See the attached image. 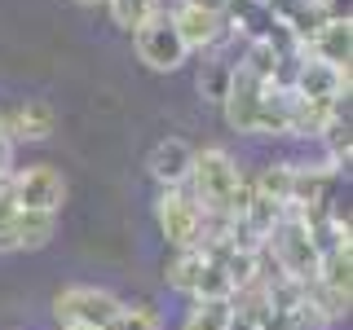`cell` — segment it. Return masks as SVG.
<instances>
[{"label":"cell","mask_w":353,"mask_h":330,"mask_svg":"<svg viewBox=\"0 0 353 330\" xmlns=\"http://www.w3.org/2000/svg\"><path fill=\"white\" fill-rule=\"evenodd\" d=\"M0 124H5V137L14 146H36V141H49L53 128H58V110H53L44 97H27L14 110H0Z\"/></svg>","instance_id":"obj_7"},{"label":"cell","mask_w":353,"mask_h":330,"mask_svg":"<svg viewBox=\"0 0 353 330\" xmlns=\"http://www.w3.org/2000/svg\"><path fill=\"white\" fill-rule=\"evenodd\" d=\"M9 234H14L18 251H40V247L53 242V234H58V216L53 212H14Z\"/></svg>","instance_id":"obj_13"},{"label":"cell","mask_w":353,"mask_h":330,"mask_svg":"<svg viewBox=\"0 0 353 330\" xmlns=\"http://www.w3.org/2000/svg\"><path fill=\"white\" fill-rule=\"evenodd\" d=\"M124 308L115 291L106 286H62L53 295V317L58 326H84V330H106L115 322V313Z\"/></svg>","instance_id":"obj_3"},{"label":"cell","mask_w":353,"mask_h":330,"mask_svg":"<svg viewBox=\"0 0 353 330\" xmlns=\"http://www.w3.org/2000/svg\"><path fill=\"white\" fill-rule=\"evenodd\" d=\"M75 5H97V0H75Z\"/></svg>","instance_id":"obj_27"},{"label":"cell","mask_w":353,"mask_h":330,"mask_svg":"<svg viewBox=\"0 0 353 330\" xmlns=\"http://www.w3.org/2000/svg\"><path fill=\"white\" fill-rule=\"evenodd\" d=\"M9 198H14L18 212H62L66 203V181L53 163H31L9 176Z\"/></svg>","instance_id":"obj_4"},{"label":"cell","mask_w":353,"mask_h":330,"mask_svg":"<svg viewBox=\"0 0 353 330\" xmlns=\"http://www.w3.org/2000/svg\"><path fill=\"white\" fill-rule=\"evenodd\" d=\"M203 269H208V256H203V247H185V251H176V256L168 260L163 278H168V286H172V291H181V295H194V291H199V278H203Z\"/></svg>","instance_id":"obj_16"},{"label":"cell","mask_w":353,"mask_h":330,"mask_svg":"<svg viewBox=\"0 0 353 330\" xmlns=\"http://www.w3.org/2000/svg\"><path fill=\"white\" fill-rule=\"evenodd\" d=\"M58 330H84V326H58Z\"/></svg>","instance_id":"obj_26"},{"label":"cell","mask_w":353,"mask_h":330,"mask_svg":"<svg viewBox=\"0 0 353 330\" xmlns=\"http://www.w3.org/2000/svg\"><path fill=\"white\" fill-rule=\"evenodd\" d=\"M132 49H137V58L150 66V71H176L185 58H190V49L181 44V36H176V27L168 22V14L150 18L146 27L132 31Z\"/></svg>","instance_id":"obj_6"},{"label":"cell","mask_w":353,"mask_h":330,"mask_svg":"<svg viewBox=\"0 0 353 330\" xmlns=\"http://www.w3.org/2000/svg\"><path fill=\"white\" fill-rule=\"evenodd\" d=\"M318 141H323L327 150V168L331 172H345L349 159H353V132H349V102L336 110V115L323 124V132H318Z\"/></svg>","instance_id":"obj_14"},{"label":"cell","mask_w":353,"mask_h":330,"mask_svg":"<svg viewBox=\"0 0 353 330\" xmlns=\"http://www.w3.org/2000/svg\"><path fill=\"white\" fill-rule=\"evenodd\" d=\"M283 212H287L283 203H274V198H265V194H252L248 212H243L239 220H243V225H248L252 234H256V238L265 242V238H270V229H274V225H279V220H283Z\"/></svg>","instance_id":"obj_17"},{"label":"cell","mask_w":353,"mask_h":330,"mask_svg":"<svg viewBox=\"0 0 353 330\" xmlns=\"http://www.w3.org/2000/svg\"><path fill=\"white\" fill-rule=\"evenodd\" d=\"M154 220H159L163 238H168V247L185 251V247H199V238H203V212H199V203L185 190H163L154 198Z\"/></svg>","instance_id":"obj_5"},{"label":"cell","mask_w":353,"mask_h":330,"mask_svg":"<svg viewBox=\"0 0 353 330\" xmlns=\"http://www.w3.org/2000/svg\"><path fill=\"white\" fill-rule=\"evenodd\" d=\"M225 322H230V300H194L181 330H225Z\"/></svg>","instance_id":"obj_20"},{"label":"cell","mask_w":353,"mask_h":330,"mask_svg":"<svg viewBox=\"0 0 353 330\" xmlns=\"http://www.w3.org/2000/svg\"><path fill=\"white\" fill-rule=\"evenodd\" d=\"M239 181H243V168L230 159V150H221V146L194 150L185 185H190V198L199 203L203 216H225L230 198H234V190H239Z\"/></svg>","instance_id":"obj_1"},{"label":"cell","mask_w":353,"mask_h":330,"mask_svg":"<svg viewBox=\"0 0 353 330\" xmlns=\"http://www.w3.org/2000/svg\"><path fill=\"white\" fill-rule=\"evenodd\" d=\"M261 93H265V80H256L252 71H243V66H234L230 71V88H225V102H221V110H225V124L234 132H256V115H261Z\"/></svg>","instance_id":"obj_8"},{"label":"cell","mask_w":353,"mask_h":330,"mask_svg":"<svg viewBox=\"0 0 353 330\" xmlns=\"http://www.w3.org/2000/svg\"><path fill=\"white\" fill-rule=\"evenodd\" d=\"M190 159H194V150L185 146L181 137H168V141H159V146L150 150V176L163 185V190H185V176H190Z\"/></svg>","instance_id":"obj_12"},{"label":"cell","mask_w":353,"mask_h":330,"mask_svg":"<svg viewBox=\"0 0 353 330\" xmlns=\"http://www.w3.org/2000/svg\"><path fill=\"white\" fill-rule=\"evenodd\" d=\"M168 22L176 27V36H181L185 49H216V44L225 40V18L208 14V9H194V5H181Z\"/></svg>","instance_id":"obj_11"},{"label":"cell","mask_w":353,"mask_h":330,"mask_svg":"<svg viewBox=\"0 0 353 330\" xmlns=\"http://www.w3.org/2000/svg\"><path fill=\"white\" fill-rule=\"evenodd\" d=\"M9 159H14V141L5 137V124H0V172H9Z\"/></svg>","instance_id":"obj_24"},{"label":"cell","mask_w":353,"mask_h":330,"mask_svg":"<svg viewBox=\"0 0 353 330\" xmlns=\"http://www.w3.org/2000/svg\"><path fill=\"white\" fill-rule=\"evenodd\" d=\"M265 260H274V269L283 273V278H292V282H314V273H318V247H314V238H309V225H305V216H296V212H283V220L270 229V238H265Z\"/></svg>","instance_id":"obj_2"},{"label":"cell","mask_w":353,"mask_h":330,"mask_svg":"<svg viewBox=\"0 0 353 330\" xmlns=\"http://www.w3.org/2000/svg\"><path fill=\"white\" fill-rule=\"evenodd\" d=\"M292 172H296V163H265L261 176H252V185H256V194H265V198H274V203L287 207V194H292Z\"/></svg>","instance_id":"obj_18"},{"label":"cell","mask_w":353,"mask_h":330,"mask_svg":"<svg viewBox=\"0 0 353 330\" xmlns=\"http://www.w3.org/2000/svg\"><path fill=\"white\" fill-rule=\"evenodd\" d=\"M106 5H110L115 27H124V31H137L150 18H159V0H106Z\"/></svg>","instance_id":"obj_19"},{"label":"cell","mask_w":353,"mask_h":330,"mask_svg":"<svg viewBox=\"0 0 353 330\" xmlns=\"http://www.w3.org/2000/svg\"><path fill=\"white\" fill-rule=\"evenodd\" d=\"M230 71H234L230 62H203V71H199V93H203V102H216V106L225 102Z\"/></svg>","instance_id":"obj_22"},{"label":"cell","mask_w":353,"mask_h":330,"mask_svg":"<svg viewBox=\"0 0 353 330\" xmlns=\"http://www.w3.org/2000/svg\"><path fill=\"white\" fill-rule=\"evenodd\" d=\"M256 132H270V137H287V132H292V88L265 84V93H261V115H256Z\"/></svg>","instance_id":"obj_15"},{"label":"cell","mask_w":353,"mask_h":330,"mask_svg":"<svg viewBox=\"0 0 353 330\" xmlns=\"http://www.w3.org/2000/svg\"><path fill=\"white\" fill-rule=\"evenodd\" d=\"M314 62H327L336 71H349V58H353V22L349 18H327L323 27L314 31V40L305 44Z\"/></svg>","instance_id":"obj_10"},{"label":"cell","mask_w":353,"mask_h":330,"mask_svg":"<svg viewBox=\"0 0 353 330\" xmlns=\"http://www.w3.org/2000/svg\"><path fill=\"white\" fill-rule=\"evenodd\" d=\"M279 62H283V53L274 49V44H265V40H252L239 66H243V71H252L256 80H265V84H270V80H274V71H279Z\"/></svg>","instance_id":"obj_21"},{"label":"cell","mask_w":353,"mask_h":330,"mask_svg":"<svg viewBox=\"0 0 353 330\" xmlns=\"http://www.w3.org/2000/svg\"><path fill=\"white\" fill-rule=\"evenodd\" d=\"M296 97H318V102H340V97H349V71H336V66L327 62H314L305 49V62L301 71H296V84H292Z\"/></svg>","instance_id":"obj_9"},{"label":"cell","mask_w":353,"mask_h":330,"mask_svg":"<svg viewBox=\"0 0 353 330\" xmlns=\"http://www.w3.org/2000/svg\"><path fill=\"white\" fill-rule=\"evenodd\" d=\"M106 330H163V322H159V313H154L150 304H124Z\"/></svg>","instance_id":"obj_23"},{"label":"cell","mask_w":353,"mask_h":330,"mask_svg":"<svg viewBox=\"0 0 353 330\" xmlns=\"http://www.w3.org/2000/svg\"><path fill=\"white\" fill-rule=\"evenodd\" d=\"M261 5H265V0H261Z\"/></svg>","instance_id":"obj_28"},{"label":"cell","mask_w":353,"mask_h":330,"mask_svg":"<svg viewBox=\"0 0 353 330\" xmlns=\"http://www.w3.org/2000/svg\"><path fill=\"white\" fill-rule=\"evenodd\" d=\"M181 5H194V9H208V14H225L230 0H181Z\"/></svg>","instance_id":"obj_25"}]
</instances>
